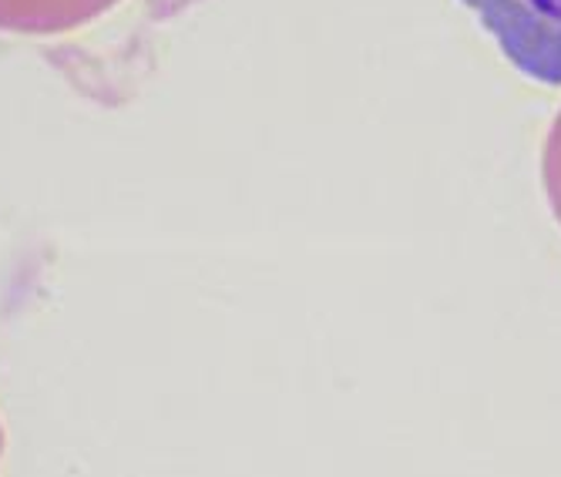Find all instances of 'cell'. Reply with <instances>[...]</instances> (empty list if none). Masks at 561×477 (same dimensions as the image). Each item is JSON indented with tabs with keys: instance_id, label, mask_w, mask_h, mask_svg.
<instances>
[{
	"instance_id": "7a4b0ae2",
	"label": "cell",
	"mask_w": 561,
	"mask_h": 477,
	"mask_svg": "<svg viewBox=\"0 0 561 477\" xmlns=\"http://www.w3.org/2000/svg\"><path fill=\"white\" fill-rule=\"evenodd\" d=\"M122 0H0V34L50 37L105 18Z\"/></svg>"
},
{
	"instance_id": "6da1fadb",
	"label": "cell",
	"mask_w": 561,
	"mask_h": 477,
	"mask_svg": "<svg viewBox=\"0 0 561 477\" xmlns=\"http://www.w3.org/2000/svg\"><path fill=\"white\" fill-rule=\"evenodd\" d=\"M515 71L561 88V0H461Z\"/></svg>"
},
{
	"instance_id": "277c9868",
	"label": "cell",
	"mask_w": 561,
	"mask_h": 477,
	"mask_svg": "<svg viewBox=\"0 0 561 477\" xmlns=\"http://www.w3.org/2000/svg\"><path fill=\"white\" fill-rule=\"evenodd\" d=\"M0 454H4V428H0Z\"/></svg>"
},
{
	"instance_id": "3957f363",
	"label": "cell",
	"mask_w": 561,
	"mask_h": 477,
	"mask_svg": "<svg viewBox=\"0 0 561 477\" xmlns=\"http://www.w3.org/2000/svg\"><path fill=\"white\" fill-rule=\"evenodd\" d=\"M545 189L551 198V208L561 223V115L548 135V148H545Z\"/></svg>"
}]
</instances>
